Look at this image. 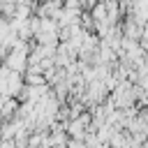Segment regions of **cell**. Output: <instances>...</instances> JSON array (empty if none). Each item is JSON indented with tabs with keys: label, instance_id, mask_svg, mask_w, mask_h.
I'll return each instance as SVG.
<instances>
[{
	"label": "cell",
	"instance_id": "1",
	"mask_svg": "<svg viewBox=\"0 0 148 148\" xmlns=\"http://www.w3.org/2000/svg\"><path fill=\"white\" fill-rule=\"evenodd\" d=\"M120 30H123V37H127V39H134V42H141L143 25H139L134 16H130V14H127V16L120 21Z\"/></svg>",
	"mask_w": 148,
	"mask_h": 148
},
{
	"label": "cell",
	"instance_id": "2",
	"mask_svg": "<svg viewBox=\"0 0 148 148\" xmlns=\"http://www.w3.org/2000/svg\"><path fill=\"white\" fill-rule=\"evenodd\" d=\"M90 16L95 18V25L97 23H106L109 21V12H106V2L102 0V2H97L92 9H90Z\"/></svg>",
	"mask_w": 148,
	"mask_h": 148
},
{
	"label": "cell",
	"instance_id": "3",
	"mask_svg": "<svg viewBox=\"0 0 148 148\" xmlns=\"http://www.w3.org/2000/svg\"><path fill=\"white\" fill-rule=\"evenodd\" d=\"M67 148H86V141L83 139H69L67 141Z\"/></svg>",
	"mask_w": 148,
	"mask_h": 148
},
{
	"label": "cell",
	"instance_id": "4",
	"mask_svg": "<svg viewBox=\"0 0 148 148\" xmlns=\"http://www.w3.org/2000/svg\"><path fill=\"white\" fill-rule=\"evenodd\" d=\"M25 148H32V146H25Z\"/></svg>",
	"mask_w": 148,
	"mask_h": 148
},
{
	"label": "cell",
	"instance_id": "5",
	"mask_svg": "<svg viewBox=\"0 0 148 148\" xmlns=\"http://www.w3.org/2000/svg\"><path fill=\"white\" fill-rule=\"evenodd\" d=\"M0 65H2V62H0Z\"/></svg>",
	"mask_w": 148,
	"mask_h": 148
}]
</instances>
